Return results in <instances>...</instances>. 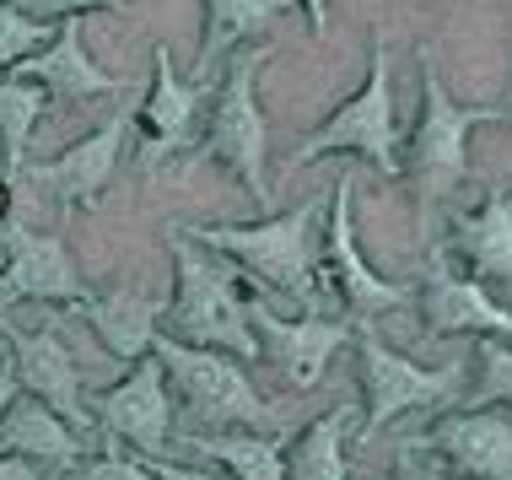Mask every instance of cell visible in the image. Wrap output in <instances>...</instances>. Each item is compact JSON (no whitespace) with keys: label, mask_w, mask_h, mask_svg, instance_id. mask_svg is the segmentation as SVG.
Listing matches in <instances>:
<instances>
[{"label":"cell","mask_w":512,"mask_h":480,"mask_svg":"<svg viewBox=\"0 0 512 480\" xmlns=\"http://www.w3.org/2000/svg\"><path fill=\"white\" fill-rule=\"evenodd\" d=\"M324 216L329 205L302 200L286 216H270V222L254 227H178L184 238H195L200 249L227 254L238 265V276H248L259 292H275L286 303L318 313L324 308V281H318V238H324Z\"/></svg>","instance_id":"1"},{"label":"cell","mask_w":512,"mask_h":480,"mask_svg":"<svg viewBox=\"0 0 512 480\" xmlns=\"http://www.w3.org/2000/svg\"><path fill=\"white\" fill-rule=\"evenodd\" d=\"M173 249V297H168V335L200 351H227L238 362H254L259 340L248 329V303H243V276L238 265H216L184 232H168Z\"/></svg>","instance_id":"2"},{"label":"cell","mask_w":512,"mask_h":480,"mask_svg":"<svg viewBox=\"0 0 512 480\" xmlns=\"http://www.w3.org/2000/svg\"><path fill=\"white\" fill-rule=\"evenodd\" d=\"M270 65V44L227 54V76L205 119V135L195 146L200 162H227L243 178V189L259 205H270V178H265V146H270V119L259 108V71Z\"/></svg>","instance_id":"3"},{"label":"cell","mask_w":512,"mask_h":480,"mask_svg":"<svg viewBox=\"0 0 512 480\" xmlns=\"http://www.w3.org/2000/svg\"><path fill=\"white\" fill-rule=\"evenodd\" d=\"M329 152H356L367 157L383 178H399L405 173V146H399V130H394V76H389V44L383 33H372V54H367V81L345 98L335 114L318 125L308 141L286 157V168H308V162L329 157Z\"/></svg>","instance_id":"4"},{"label":"cell","mask_w":512,"mask_h":480,"mask_svg":"<svg viewBox=\"0 0 512 480\" xmlns=\"http://www.w3.org/2000/svg\"><path fill=\"white\" fill-rule=\"evenodd\" d=\"M507 119L502 108H459L442 87L432 49H421V119H415L405 141V173L421 189V211L432 216L437 200H448L453 189L469 178V130Z\"/></svg>","instance_id":"5"},{"label":"cell","mask_w":512,"mask_h":480,"mask_svg":"<svg viewBox=\"0 0 512 480\" xmlns=\"http://www.w3.org/2000/svg\"><path fill=\"white\" fill-rule=\"evenodd\" d=\"M151 356H157L162 373H168V389L184 394V405L195 410L205 427H254V432L275 427V405L248 383L238 356L184 346V340H173V335H157Z\"/></svg>","instance_id":"6"},{"label":"cell","mask_w":512,"mask_h":480,"mask_svg":"<svg viewBox=\"0 0 512 480\" xmlns=\"http://www.w3.org/2000/svg\"><path fill=\"white\" fill-rule=\"evenodd\" d=\"M351 205H356V184H351V173H345V178H335V195H329L324 249H318V281L329 276V286H335V297H340V308H351L356 324H372V319H383V313L405 308L415 292H410L405 281H389V276H378V270L367 265L362 243H356V216H351Z\"/></svg>","instance_id":"7"},{"label":"cell","mask_w":512,"mask_h":480,"mask_svg":"<svg viewBox=\"0 0 512 480\" xmlns=\"http://www.w3.org/2000/svg\"><path fill=\"white\" fill-rule=\"evenodd\" d=\"M356 346H362V394H367V421H362V443H372L389 421H399L405 410H426L453 400L459 389V367H421L410 356L389 351L378 340L372 324H356Z\"/></svg>","instance_id":"8"},{"label":"cell","mask_w":512,"mask_h":480,"mask_svg":"<svg viewBox=\"0 0 512 480\" xmlns=\"http://www.w3.org/2000/svg\"><path fill=\"white\" fill-rule=\"evenodd\" d=\"M92 421L108 432V448H135V459H168L173 389L157 356L130 362V373L92 400Z\"/></svg>","instance_id":"9"},{"label":"cell","mask_w":512,"mask_h":480,"mask_svg":"<svg viewBox=\"0 0 512 480\" xmlns=\"http://www.w3.org/2000/svg\"><path fill=\"white\" fill-rule=\"evenodd\" d=\"M243 303H248V329H254V340H259V356H270L292 389H313V383L324 378L329 356L356 335L351 319H324V313H297V319H286V313H275L265 303L259 286H243Z\"/></svg>","instance_id":"10"},{"label":"cell","mask_w":512,"mask_h":480,"mask_svg":"<svg viewBox=\"0 0 512 480\" xmlns=\"http://www.w3.org/2000/svg\"><path fill=\"white\" fill-rule=\"evenodd\" d=\"M92 286L60 232H33L6 216V259H0V308L11 303H87Z\"/></svg>","instance_id":"11"},{"label":"cell","mask_w":512,"mask_h":480,"mask_svg":"<svg viewBox=\"0 0 512 480\" xmlns=\"http://www.w3.org/2000/svg\"><path fill=\"white\" fill-rule=\"evenodd\" d=\"M205 92H216L211 81H178L173 49H162V44L151 49V87H146V103L135 108V125H141V173L146 178L200 135Z\"/></svg>","instance_id":"12"},{"label":"cell","mask_w":512,"mask_h":480,"mask_svg":"<svg viewBox=\"0 0 512 480\" xmlns=\"http://www.w3.org/2000/svg\"><path fill=\"white\" fill-rule=\"evenodd\" d=\"M130 130H135V103L119 108V114L108 119V125H98L92 135H81L76 146H65L60 157L27 168V178H38V189H44L60 211H87V205L103 200L108 178L119 173V157H124Z\"/></svg>","instance_id":"13"},{"label":"cell","mask_w":512,"mask_h":480,"mask_svg":"<svg viewBox=\"0 0 512 480\" xmlns=\"http://www.w3.org/2000/svg\"><path fill=\"white\" fill-rule=\"evenodd\" d=\"M6 329V346H11V373H17V389L44 400L49 410H60L76 432L92 427V405L81 400V367H76V351L65 346V335L54 324H38V329Z\"/></svg>","instance_id":"14"},{"label":"cell","mask_w":512,"mask_h":480,"mask_svg":"<svg viewBox=\"0 0 512 480\" xmlns=\"http://www.w3.org/2000/svg\"><path fill=\"white\" fill-rule=\"evenodd\" d=\"M415 443L442 454L469 480H512V410L507 405H475V410H459V416H442Z\"/></svg>","instance_id":"15"},{"label":"cell","mask_w":512,"mask_h":480,"mask_svg":"<svg viewBox=\"0 0 512 480\" xmlns=\"http://www.w3.org/2000/svg\"><path fill=\"white\" fill-rule=\"evenodd\" d=\"M426 335H502L512 340V308H502L475 276H459L448 254H432L421 286Z\"/></svg>","instance_id":"16"},{"label":"cell","mask_w":512,"mask_h":480,"mask_svg":"<svg viewBox=\"0 0 512 480\" xmlns=\"http://www.w3.org/2000/svg\"><path fill=\"white\" fill-rule=\"evenodd\" d=\"M11 76L33 81V87H44L49 98H65V103L108 98V92L130 87V81L108 76L103 65H92V49H87V38H81V17H65L60 33H54V44L38 49V54H27Z\"/></svg>","instance_id":"17"},{"label":"cell","mask_w":512,"mask_h":480,"mask_svg":"<svg viewBox=\"0 0 512 480\" xmlns=\"http://www.w3.org/2000/svg\"><path fill=\"white\" fill-rule=\"evenodd\" d=\"M0 454L33 459L38 470H76L87 459V437H81L60 410H49L33 394H17L11 410L0 416Z\"/></svg>","instance_id":"18"},{"label":"cell","mask_w":512,"mask_h":480,"mask_svg":"<svg viewBox=\"0 0 512 480\" xmlns=\"http://www.w3.org/2000/svg\"><path fill=\"white\" fill-rule=\"evenodd\" d=\"M81 313H87V324L98 329L108 356H119V362H141V356H151V346H157V335H162L168 297L119 286V292H92L87 303H81Z\"/></svg>","instance_id":"19"},{"label":"cell","mask_w":512,"mask_h":480,"mask_svg":"<svg viewBox=\"0 0 512 480\" xmlns=\"http://www.w3.org/2000/svg\"><path fill=\"white\" fill-rule=\"evenodd\" d=\"M453 254L475 270L480 286H512V184L491 189L486 205H475L453 222Z\"/></svg>","instance_id":"20"},{"label":"cell","mask_w":512,"mask_h":480,"mask_svg":"<svg viewBox=\"0 0 512 480\" xmlns=\"http://www.w3.org/2000/svg\"><path fill=\"white\" fill-rule=\"evenodd\" d=\"M281 6L286 0H200L205 27H200V54H195V81H211L216 54L227 60L238 44L259 38L275 17H281Z\"/></svg>","instance_id":"21"},{"label":"cell","mask_w":512,"mask_h":480,"mask_svg":"<svg viewBox=\"0 0 512 480\" xmlns=\"http://www.w3.org/2000/svg\"><path fill=\"white\" fill-rule=\"evenodd\" d=\"M345 437H351V405H335L318 421H308L286 443V480H351Z\"/></svg>","instance_id":"22"},{"label":"cell","mask_w":512,"mask_h":480,"mask_svg":"<svg viewBox=\"0 0 512 480\" xmlns=\"http://www.w3.org/2000/svg\"><path fill=\"white\" fill-rule=\"evenodd\" d=\"M189 443L195 454L216 459L232 480H286V443L275 432H205Z\"/></svg>","instance_id":"23"},{"label":"cell","mask_w":512,"mask_h":480,"mask_svg":"<svg viewBox=\"0 0 512 480\" xmlns=\"http://www.w3.org/2000/svg\"><path fill=\"white\" fill-rule=\"evenodd\" d=\"M49 114V92L22 76H0V157H6V184L22 173L33 125Z\"/></svg>","instance_id":"24"},{"label":"cell","mask_w":512,"mask_h":480,"mask_svg":"<svg viewBox=\"0 0 512 480\" xmlns=\"http://www.w3.org/2000/svg\"><path fill=\"white\" fill-rule=\"evenodd\" d=\"M54 33H60L54 22L27 17L17 0H6V6H0V71L11 76V71H17V65L27 60V54L49 49V44H54Z\"/></svg>","instance_id":"25"},{"label":"cell","mask_w":512,"mask_h":480,"mask_svg":"<svg viewBox=\"0 0 512 480\" xmlns=\"http://www.w3.org/2000/svg\"><path fill=\"white\" fill-rule=\"evenodd\" d=\"M480 378H475V405H507L512 410V340L480 335Z\"/></svg>","instance_id":"26"},{"label":"cell","mask_w":512,"mask_h":480,"mask_svg":"<svg viewBox=\"0 0 512 480\" xmlns=\"http://www.w3.org/2000/svg\"><path fill=\"white\" fill-rule=\"evenodd\" d=\"M389 480H469V475H453V470H442L432 448H421V443L410 437V443H399Z\"/></svg>","instance_id":"27"},{"label":"cell","mask_w":512,"mask_h":480,"mask_svg":"<svg viewBox=\"0 0 512 480\" xmlns=\"http://www.w3.org/2000/svg\"><path fill=\"white\" fill-rule=\"evenodd\" d=\"M17 6L27 17L60 27L65 17H87V11H124V0H17Z\"/></svg>","instance_id":"28"},{"label":"cell","mask_w":512,"mask_h":480,"mask_svg":"<svg viewBox=\"0 0 512 480\" xmlns=\"http://www.w3.org/2000/svg\"><path fill=\"white\" fill-rule=\"evenodd\" d=\"M76 480H157V475L146 470V459H124L119 448H108L103 459H87V464H81Z\"/></svg>","instance_id":"29"},{"label":"cell","mask_w":512,"mask_h":480,"mask_svg":"<svg viewBox=\"0 0 512 480\" xmlns=\"http://www.w3.org/2000/svg\"><path fill=\"white\" fill-rule=\"evenodd\" d=\"M146 470L157 480H232L227 470H195V464H178V459H146Z\"/></svg>","instance_id":"30"},{"label":"cell","mask_w":512,"mask_h":480,"mask_svg":"<svg viewBox=\"0 0 512 480\" xmlns=\"http://www.w3.org/2000/svg\"><path fill=\"white\" fill-rule=\"evenodd\" d=\"M0 480H49V470H38L33 459H17V454H0Z\"/></svg>","instance_id":"31"},{"label":"cell","mask_w":512,"mask_h":480,"mask_svg":"<svg viewBox=\"0 0 512 480\" xmlns=\"http://www.w3.org/2000/svg\"><path fill=\"white\" fill-rule=\"evenodd\" d=\"M302 11H308L313 33H324V27H329V0H302Z\"/></svg>","instance_id":"32"},{"label":"cell","mask_w":512,"mask_h":480,"mask_svg":"<svg viewBox=\"0 0 512 480\" xmlns=\"http://www.w3.org/2000/svg\"><path fill=\"white\" fill-rule=\"evenodd\" d=\"M17 373H11V367H6V373H0V416H6V410H11V400H17Z\"/></svg>","instance_id":"33"},{"label":"cell","mask_w":512,"mask_h":480,"mask_svg":"<svg viewBox=\"0 0 512 480\" xmlns=\"http://www.w3.org/2000/svg\"><path fill=\"white\" fill-rule=\"evenodd\" d=\"M11 367V351H6V329H0V373Z\"/></svg>","instance_id":"34"},{"label":"cell","mask_w":512,"mask_h":480,"mask_svg":"<svg viewBox=\"0 0 512 480\" xmlns=\"http://www.w3.org/2000/svg\"><path fill=\"white\" fill-rule=\"evenodd\" d=\"M6 189H11V184H6V178H0V222H6Z\"/></svg>","instance_id":"35"},{"label":"cell","mask_w":512,"mask_h":480,"mask_svg":"<svg viewBox=\"0 0 512 480\" xmlns=\"http://www.w3.org/2000/svg\"><path fill=\"white\" fill-rule=\"evenodd\" d=\"M0 173H6V157H0Z\"/></svg>","instance_id":"36"},{"label":"cell","mask_w":512,"mask_h":480,"mask_svg":"<svg viewBox=\"0 0 512 480\" xmlns=\"http://www.w3.org/2000/svg\"><path fill=\"white\" fill-rule=\"evenodd\" d=\"M0 6H6V0H0Z\"/></svg>","instance_id":"37"}]
</instances>
